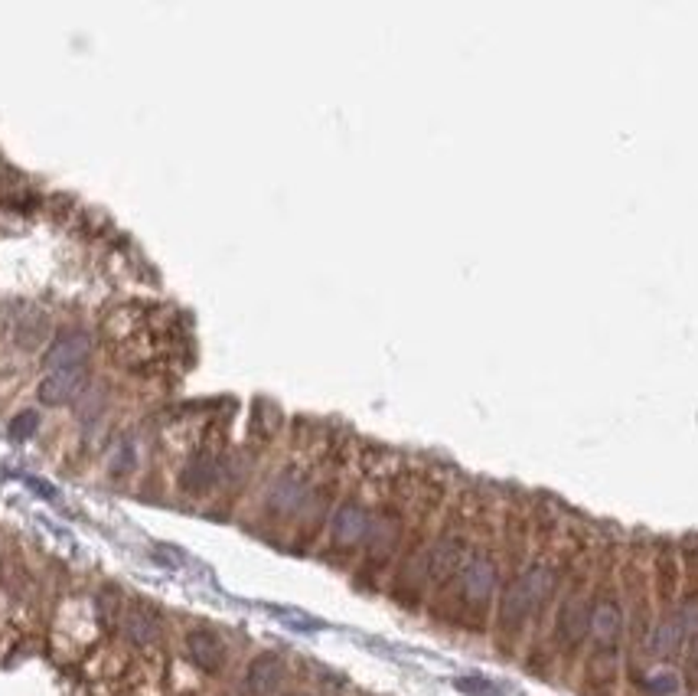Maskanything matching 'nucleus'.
I'll use <instances>...</instances> for the list:
<instances>
[{
  "mask_svg": "<svg viewBox=\"0 0 698 696\" xmlns=\"http://www.w3.org/2000/svg\"><path fill=\"white\" fill-rule=\"evenodd\" d=\"M457 687L467 690V693H480V696L493 693V690L486 687V683H480V680H457Z\"/></svg>",
  "mask_w": 698,
  "mask_h": 696,
  "instance_id": "obj_16",
  "label": "nucleus"
},
{
  "mask_svg": "<svg viewBox=\"0 0 698 696\" xmlns=\"http://www.w3.org/2000/svg\"><path fill=\"white\" fill-rule=\"evenodd\" d=\"M124 638L131 641L134 648H151L154 641L161 638V621L151 608H131L124 615Z\"/></svg>",
  "mask_w": 698,
  "mask_h": 696,
  "instance_id": "obj_13",
  "label": "nucleus"
},
{
  "mask_svg": "<svg viewBox=\"0 0 698 696\" xmlns=\"http://www.w3.org/2000/svg\"><path fill=\"white\" fill-rule=\"evenodd\" d=\"M503 582H506V573H503L500 546L473 543L457 579L437 595L447 599V618L453 625H461L463 631H473V634H483L493 625V608H496Z\"/></svg>",
  "mask_w": 698,
  "mask_h": 696,
  "instance_id": "obj_3",
  "label": "nucleus"
},
{
  "mask_svg": "<svg viewBox=\"0 0 698 696\" xmlns=\"http://www.w3.org/2000/svg\"><path fill=\"white\" fill-rule=\"evenodd\" d=\"M284 680H287V664H284L281 654L264 650V654H258V658L248 660L245 687L252 696H274L278 690L284 687Z\"/></svg>",
  "mask_w": 698,
  "mask_h": 696,
  "instance_id": "obj_8",
  "label": "nucleus"
},
{
  "mask_svg": "<svg viewBox=\"0 0 698 696\" xmlns=\"http://www.w3.org/2000/svg\"><path fill=\"white\" fill-rule=\"evenodd\" d=\"M222 477H226V461L212 455V451H196L179 471V487L189 491V494H206Z\"/></svg>",
  "mask_w": 698,
  "mask_h": 696,
  "instance_id": "obj_10",
  "label": "nucleus"
},
{
  "mask_svg": "<svg viewBox=\"0 0 698 696\" xmlns=\"http://www.w3.org/2000/svg\"><path fill=\"white\" fill-rule=\"evenodd\" d=\"M623 540L597 536L594 585H591V628H587L585 658L578 664L581 696H613L623 677L627 654V608L617 585Z\"/></svg>",
  "mask_w": 698,
  "mask_h": 696,
  "instance_id": "obj_1",
  "label": "nucleus"
},
{
  "mask_svg": "<svg viewBox=\"0 0 698 696\" xmlns=\"http://www.w3.org/2000/svg\"><path fill=\"white\" fill-rule=\"evenodd\" d=\"M372 514L376 510H369L362 500L356 497H346L340 504L333 507L330 514V549L340 556H349L362 549L366 546V536H369V526H372Z\"/></svg>",
  "mask_w": 698,
  "mask_h": 696,
  "instance_id": "obj_6",
  "label": "nucleus"
},
{
  "mask_svg": "<svg viewBox=\"0 0 698 696\" xmlns=\"http://www.w3.org/2000/svg\"><path fill=\"white\" fill-rule=\"evenodd\" d=\"M37 425H39L37 412H20L17 419H10V439H17V441L29 439V435L37 432Z\"/></svg>",
  "mask_w": 698,
  "mask_h": 696,
  "instance_id": "obj_15",
  "label": "nucleus"
},
{
  "mask_svg": "<svg viewBox=\"0 0 698 696\" xmlns=\"http://www.w3.org/2000/svg\"><path fill=\"white\" fill-rule=\"evenodd\" d=\"M88 353H92V340H88L86 331L69 327V331H62V334L53 340V347L46 350V366H49V373L66 370V366H79V363L88 360Z\"/></svg>",
  "mask_w": 698,
  "mask_h": 696,
  "instance_id": "obj_12",
  "label": "nucleus"
},
{
  "mask_svg": "<svg viewBox=\"0 0 698 696\" xmlns=\"http://www.w3.org/2000/svg\"><path fill=\"white\" fill-rule=\"evenodd\" d=\"M187 654L199 670H206V674H219L222 664H226V641L219 638L216 631L193 628L187 634Z\"/></svg>",
  "mask_w": 698,
  "mask_h": 696,
  "instance_id": "obj_11",
  "label": "nucleus"
},
{
  "mask_svg": "<svg viewBox=\"0 0 698 696\" xmlns=\"http://www.w3.org/2000/svg\"><path fill=\"white\" fill-rule=\"evenodd\" d=\"M49 337V321L46 314H39V311H29V314L20 317V324H17V344L20 347H27V350H33V347H39L43 340Z\"/></svg>",
  "mask_w": 698,
  "mask_h": 696,
  "instance_id": "obj_14",
  "label": "nucleus"
},
{
  "mask_svg": "<svg viewBox=\"0 0 698 696\" xmlns=\"http://www.w3.org/2000/svg\"><path fill=\"white\" fill-rule=\"evenodd\" d=\"M470 549H473L470 524H467L463 510H461V514L453 510V516L441 526V533H437L435 540L428 543V549H425L428 589H435V595L441 589H447V585L457 579V573L463 569V563H467Z\"/></svg>",
  "mask_w": 698,
  "mask_h": 696,
  "instance_id": "obj_4",
  "label": "nucleus"
},
{
  "mask_svg": "<svg viewBox=\"0 0 698 696\" xmlns=\"http://www.w3.org/2000/svg\"><path fill=\"white\" fill-rule=\"evenodd\" d=\"M682 589V563L676 540H650V591L656 615L669 611L679 601Z\"/></svg>",
  "mask_w": 698,
  "mask_h": 696,
  "instance_id": "obj_5",
  "label": "nucleus"
},
{
  "mask_svg": "<svg viewBox=\"0 0 698 696\" xmlns=\"http://www.w3.org/2000/svg\"><path fill=\"white\" fill-rule=\"evenodd\" d=\"M568 573V556L561 543L545 553H532L519 573L503 582L496 608H493V644L503 658H516L519 648L528 641L545 634V625L552 618L561 582Z\"/></svg>",
  "mask_w": 698,
  "mask_h": 696,
  "instance_id": "obj_2",
  "label": "nucleus"
},
{
  "mask_svg": "<svg viewBox=\"0 0 698 696\" xmlns=\"http://www.w3.org/2000/svg\"><path fill=\"white\" fill-rule=\"evenodd\" d=\"M317 494V487L297 471H281L274 477L268 494H264V510L271 516H301L311 504V497Z\"/></svg>",
  "mask_w": 698,
  "mask_h": 696,
  "instance_id": "obj_7",
  "label": "nucleus"
},
{
  "mask_svg": "<svg viewBox=\"0 0 698 696\" xmlns=\"http://www.w3.org/2000/svg\"><path fill=\"white\" fill-rule=\"evenodd\" d=\"M88 382V366L79 363V366H66V370H53L46 373V380L39 382V399L46 406H62V402H72L86 392Z\"/></svg>",
  "mask_w": 698,
  "mask_h": 696,
  "instance_id": "obj_9",
  "label": "nucleus"
},
{
  "mask_svg": "<svg viewBox=\"0 0 698 696\" xmlns=\"http://www.w3.org/2000/svg\"><path fill=\"white\" fill-rule=\"evenodd\" d=\"M284 696H313V693H301V690H294V693H284Z\"/></svg>",
  "mask_w": 698,
  "mask_h": 696,
  "instance_id": "obj_17",
  "label": "nucleus"
}]
</instances>
